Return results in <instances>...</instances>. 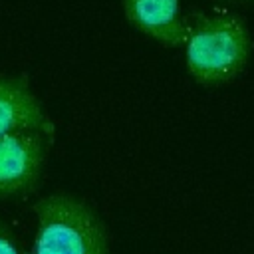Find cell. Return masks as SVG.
Instances as JSON below:
<instances>
[{"mask_svg": "<svg viewBox=\"0 0 254 254\" xmlns=\"http://www.w3.org/2000/svg\"><path fill=\"white\" fill-rule=\"evenodd\" d=\"M183 48L190 75L202 85H220L244 69L252 38L246 22L230 10L194 12L185 20Z\"/></svg>", "mask_w": 254, "mask_h": 254, "instance_id": "cell-1", "label": "cell"}, {"mask_svg": "<svg viewBox=\"0 0 254 254\" xmlns=\"http://www.w3.org/2000/svg\"><path fill=\"white\" fill-rule=\"evenodd\" d=\"M32 254H109L107 232L97 212L71 194H50L34 204Z\"/></svg>", "mask_w": 254, "mask_h": 254, "instance_id": "cell-2", "label": "cell"}, {"mask_svg": "<svg viewBox=\"0 0 254 254\" xmlns=\"http://www.w3.org/2000/svg\"><path fill=\"white\" fill-rule=\"evenodd\" d=\"M50 135L22 131L0 135V198L30 192L40 181Z\"/></svg>", "mask_w": 254, "mask_h": 254, "instance_id": "cell-3", "label": "cell"}, {"mask_svg": "<svg viewBox=\"0 0 254 254\" xmlns=\"http://www.w3.org/2000/svg\"><path fill=\"white\" fill-rule=\"evenodd\" d=\"M22 131L54 135L52 121L26 79L0 75V135Z\"/></svg>", "mask_w": 254, "mask_h": 254, "instance_id": "cell-4", "label": "cell"}, {"mask_svg": "<svg viewBox=\"0 0 254 254\" xmlns=\"http://www.w3.org/2000/svg\"><path fill=\"white\" fill-rule=\"evenodd\" d=\"M123 12L139 32L167 46H183L185 18L179 0H123Z\"/></svg>", "mask_w": 254, "mask_h": 254, "instance_id": "cell-5", "label": "cell"}, {"mask_svg": "<svg viewBox=\"0 0 254 254\" xmlns=\"http://www.w3.org/2000/svg\"><path fill=\"white\" fill-rule=\"evenodd\" d=\"M0 254H20L16 238L2 218H0Z\"/></svg>", "mask_w": 254, "mask_h": 254, "instance_id": "cell-6", "label": "cell"}, {"mask_svg": "<svg viewBox=\"0 0 254 254\" xmlns=\"http://www.w3.org/2000/svg\"><path fill=\"white\" fill-rule=\"evenodd\" d=\"M224 2H230V4H254V0H224Z\"/></svg>", "mask_w": 254, "mask_h": 254, "instance_id": "cell-7", "label": "cell"}]
</instances>
